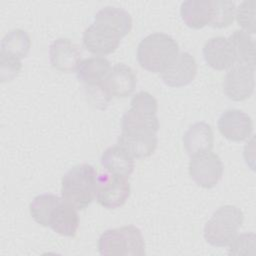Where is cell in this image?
Returning a JSON list of instances; mask_svg holds the SVG:
<instances>
[{
    "label": "cell",
    "mask_w": 256,
    "mask_h": 256,
    "mask_svg": "<svg viewBox=\"0 0 256 256\" xmlns=\"http://www.w3.org/2000/svg\"><path fill=\"white\" fill-rule=\"evenodd\" d=\"M98 175L92 165L78 164L62 177V199L76 210L88 207L96 197Z\"/></svg>",
    "instance_id": "1"
},
{
    "label": "cell",
    "mask_w": 256,
    "mask_h": 256,
    "mask_svg": "<svg viewBox=\"0 0 256 256\" xmlns=\"http://www.w3.org/2000/svg\"><path fill=\"white\" fill-rule=\"evenodd\" d=\"M179 54L174 38L165 33H152L138 44L137 60L140 66L152 73H162Z\"/></svg>",
    "instance_id": "2"
},
{
    "label": "cell",
    "mask_w": 256,
    "mask_h": 256,
    "mask_svg": "<svg viewBox=\"0 0 256 256\" xmlns=\"http://www.w3.org/2000/svg\"><path fill=\"white\" fill-rule=\"evenodd\" d=\"M98 250L101 255H145V242L139 228L134 225L108 229L98 240Z\"/></svg>",
    "instance_id": "3"
},
{
    "label": "cell",
    "mask_w": 256,
    "mask_h": 256,
    "mask_svg": "<svg viewBox=\"0 0 256 256\" xmlns=\"http://www.w3.org/2000/svg\"><path fill=\"white\" fill-rule=\"evenodd\" d=\"M158 102L146 91L136 93L130 102V108L123 114L121 128L123 132H152L159 130L156 116Z\"/></svg>",
    "instance_id": "4"
},
{
    "label": "cell",
    "mask_w": 256,
    "mask_h": 256,
    "mask_svg": "<svg viewBox=\"0 0 256 256\" xmlns=\"http://www.w3.org/2000/svg\"><path fill=\"white\" fill-rule=\"evenodd\" d=\"M244 221V214L234 205L219 207L204 227V238L215 247H224L235 238Z\"/></svg>",
    "instance_id": "5"
},
{
    "label": "cell",
    "mask_w": 256,
    "mask_h": 256,
    "mask_svg": "<svg viewBox=\"0 0 256 256\" xmlns=\"http://www.w3.org/2000/svg\"><path fill=\"white\" fill-rule=\"evenodd\" d=\"M189 175L200 187L210 189L215 187L223 175V163L213 152H204L191 157Z\"/></svg>",
    "instance_id": "6"
},
{
    "label": "cell",
    "mask_w": 256,
    "mask_h": 256,
    "mask_svg": "<svg viewBox=\"0 0 256 256\" xmlns=\"http://www.w3.org/2000/svg\"><path fill=\"white\" fill-rule=\"evenodd\" d=\"M130 183L127 177L115 174L98 176L96 199L107 209H116L124 205L130 196Z\"/></svg>",
    "instance_id": "7"
},
{
    "label": "cell",
    "mask_w": 256,
    "mask_h": 256,
    "mask_svg": "<svg viewBox=\"0 0 256 256\" xmlns=\"http://www.w3.org/2000/svg\"><path fill=\"white\" fill-rule=\"evenodd\" d=\"M254 71V68L247 65L239 63L233 65L223 82V90L226 96L237 102L248 99L253 94L255 87Z\"/></svg>",
    "instance_id": "8"
},
{
    "label": "cell",
    "mask_w": 256,
    "mask_h": 256,
    "mask_svg": "<svg viewBox=\"0 0 256 256\" xmlns=\"http://www.w3.org/2000/svg\"><path fill=\"white\" fill-rule=\"evenodd\" d=\"M217 126L222 136L234 142H240L249 138L253 131L251 117L238 109L224 111L218 119Z\"/></svg>",
    "instance_id": "9"
},
{
    "label": "cell",
    "mask_w": 256,
    "mask_h": 256,
    "mask_svg": "<svg viewBox=\"0 0 256 256\" xmlns=\"http://www.w3.org/2000/svg\"><path fill=\"white\" fill-rule=\"evenodd\" d=\"M122 37L116 32L92 23L83 33V45L92 54L108 55L119 46Z\"/></svg>",
    "instance_id": "10"
},
{
    "label": "cell",
    "mask_w": 256,
    "mask_h": 256,
    "mask_svg": "<svg viewBox=\"0 0 256 256\" xmlns=\"http://www.w3.org/2000/svg\"><path fill=\"white\" fill-rule=\"evenodd\" d=\"M136 83V74L132 68L123 63H118L111 68L103 80L102 86L109 97L126 98L133 93Z\"/></svg>",
    "instance_id": "11"
},
{
    "label": "cell",
    "mask_w": 256,
    "mask_h": 256,
    "mask_svg": "<svg viewBox=\"0 0 256 256\" xmlns=\"http://www.w3.org/2000/svg\"><path fill=\"white\" fill-rule=\"evenodd\" d=\"M197 73L195 58L188 52L178 54L172 64L161 73L163 82L169 87H182L190 84Z\"/></svg>",
    "instance_id": "12"
},
{
    "label": "cell",
    "mask_w": 256,
    "mask_h": 256,
    "mask_svg": "<svg viewBox=\"0 0 256 256\" xmlns=\"http://www.w3.org/2000/svg\"><path fill=\"white\" fill-rule=\"evenodd\" d=\"M49 58L53 68L70 73L77 69L81 61V50L70 39L58 38L50 45Z\"/></svg>",
    "instance_id": "13"
},
{
    "label": "cell",
    "mask_w": 256,
    "mask_h": 256,
    "mask_svg": "<svg viewBox=\"0 0 256 256\" xmlns=\"http://www.w3.org/2000/svg\"><path fill=\"white\" fill-rule=\"evenodd\" d=\"M205 62L215 70H226L236 62L233 47L228 38L217 36L210 38L203 46Z\"/></svg>",
    "instance_id": "14"
},
{
    "label": "cell",
    "mask_w": 256,
    "mask_h": 256,
    "mask_svg": "<svg viewBox=\"0 0 256 256\" xmlns=\"http://www.w3.org/2000/svg\"><path fill=\"white\" fill-rule=\"evenodd\" d=\"M158 143L156 133L152 132H121L118 145L125 149L133 158H146L156 150Z\"/></svg>",
    "instance_id": "15"
},
{
    "label": "cell",
    "mask_w": 256,
    "mask_h": 256,
    "mask_svg": "<svg viewBox=\"0 0 256 256\" xmlns=\"http://www.w3.org/2000/svg\"><path fill=\"white\" fill-rule=\"evenodd\" d=\"M213 143L214 135L212 128L205 122L192 124L183 135L184 148L190 157L211 151Z\"/></svg>",
    "instance_id": "16"
},
{
    "label": "cell",
    "mask_w": 256,
    "mask_h": 256,
    "mask_svg": "<svg viewBox=\"0 0 256 256\" xmlns=\"http://www.w3.org/2000/svg\"><path fill=\"white\" fill-rule=\"evenodd\" d=\"M213 1L188 0L181 4L180 15L183 22L192 29H201L209 25L212 17Z\"/></svg>",
    "instance_id": "17"
},
{
    "label": "cell",
    "mask_w": 256,
    "mask_h": 256,
    "mask_svg": "<svg viewBox=\"0 0 256 256\" xmlns=\"http://www.w3.org/2000/svg\"><path fill=\"white\" fill-rule=\"evenodd\" d=\"M93 23L102 25L116 32L122 38L126 36L132 28V18L130 14L122 8L113 6H106L100 9L96 13Z\"/></svg>",
    "instance_id": "18"
},
{
    "label": "cell",
    "mask_w": 256,
    "mask_h": 256,
    "mask_svg": "<svg viewBox=\"0 0 256 256\" xmlns=\"http://www.w3.org/2000/svg\"><path fill=\"white\" fill-rule=\"evenodd\" d=\"M111 70L110 61L104 57H90L80 61L76 76L85 86H95L103 82Z\"/></svg>",
    "instance_id": "19"
},
{
    "label": "cell",
    "mask_w": 256,
    "mask_h": 256,
    "mask_svg": "<svg viewBox=\"0 0 256 256\" xmlns=\"http://www.w3.org/2000/svg\"><path fill=\"white\" fill-rule=\"evenodd\" d=\"M101 165L111 174L128 177L134 170V158L119 145L110 146L101 155Z\"/></svg>",
    "instance_id": "20"
},
{
    "label": "cell",
    "mask_w": 256,
    "mask_h": 256,
    "mask_svg": "<svg viewBox=\"0 0 256 256\" xmlns=\"http://www.w3.org/2000/svg\"><path fill=\"white\" fill-rule=\"evenodd\" d=\"M49 227L62 236H75L79 227V217L76 209L62 199L52 213Z\"/></svg>",
    "instance_id": "21"
},
{
    "label": "cell",
    "mask_w": 256,
    "mask_h": 256,
    "mask_svg": "<svg viewBox=\"0 0 256 256\" xmlns=\"http://www.w3.org/2000/svg\"><path fill=\"white\" fill-rule=\"evenodd\" d=\"M228 39L233 47L236 61L255 69V42L253 38L243 30H235Z\"/></svg>",
    "instance_id": "22"
},
{
    "label": "cell",
    "mask_w": 256,
    "mask_h": 256,
    "mask_svg": "<svg viewBox=\"0 0 256 256\" xmlns=\"http://www.w3.org/2000/svg\"><path fill=\"white\" fill-rule=\"evenodd\" d=\"M62 198L55 194L45 193L37 195L30 203V215L38 224L47 227L54 209L61 203Z\"/></svg>",
    "instance_id": "23"
},
{
    "label": "cell",
    "mask_w": 256,
    "mask_h": 256,
    "mask_svg": "<svg viewBox=\"0 0 256 256\" xmlns=\"http://www.w3.org/2000/svg\"><path fill=\"white\" fill-rule=\"evenodd\" d=\"M30 48V36L23 29H12L1 40V52L17 57L20 60L28 55Z\"/></svg>",
    "instance_id": "24"
},
{
    "label": "cell",
    "mask_w": 256,
    "mask_h": 256,
    "mask_svg": "<svg viewBox=\"0 0 256 256\" xmlns=\"http://www.w3.org/2000/svg\"><path fill=\"white\" fill-rule=\"evenodd\" d=\"M235 3L228 0L213 1L212 17L209 25L214 28H225L233 23L235 17Z\"/></svg>",
    "instance_id": "25"
},
{
    "label": "cell",
    "mask_w": 256,
    "mask_h": 256,
    "mask_svg": "<svg viewBox=\"0 0 256 256\" xmlns=\"http://www.w3.org/2000/svg\"><path fill=\"white\" fill-rule=\"evenodd\" d=\"M255 4L254 0L243 1L235 10L238 25L248 34L255 33Z\"/></svg>",
    "instance_id": "26"
},
{
    "label": "cell",
    "mask_w": 256,
    "mask_h": 256,
    "mask_svg": "<svg viewBox=\"0 0 256 256\" xmlns=\"http://www.w3.org/2000/svg\"><path fill=\"white\" fill-rule=\"evenodd\" d=\"M22 63L17 57L0 52V80L8 82L13 80L21 71Z\"/></svg>",
    "instance_id": "27"
},
{
    "label": "cell",
    "mask_w": 256,
    "mask_h": 256,
    "mask_svg": "<svg viewBox=\"0 0 256 256\" xmlns=\"http://www.w3.org/2000/svg\"><path fill=\"white\" fill-rule=\"evenodd\" d=\"M255 248V234L243 233L235 238L229 244L228 253L231 255L253 254Z\"/></svg>",
    "instance_id": "28"
}]
</instances>
